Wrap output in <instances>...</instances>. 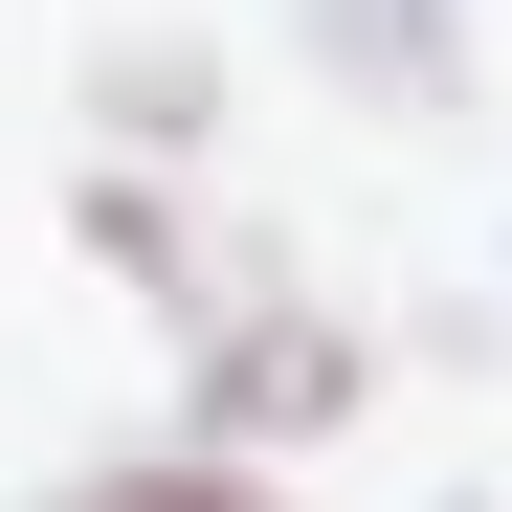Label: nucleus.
<instances>
[{
  "mask_svg": "<svg viewBox=\"0 0 512 512\" xmlns=\"http://www.w3.org/2000/svg\"><path fill=\"white\" fill-rule=\"evenodd\" d=\"M90 245H112L134 290H179V334H245V312H268V268H245V245H201L156 179H112V201H90Z\"/></svg>",
  "mask_w": 512,
  "mask_h": 512,
  "instance_id": "obj_2",
  "label": "nucleus"
},
{
  "mask_svg": "<svg viewBox=\"0 0 512 512\" xmlns=\"http://www.w3.org/2000/svg\"><path fill=\"white\" fill-rule=\"evenodd\" d=\"M67 512H268L245 468H112V490H67Z\"/></svg>",
  "mask_w": 512,
  "mask_h": 512,
  "instance_id": "obj_4",
  "label": "nucleus"
},
{
  "mask_svg": "<svg viewBox=\"0 0 512 512\" xmlns=\"http://www.w3.org/2000/svg\"><path fill=\"white\" fill-rule=\"evenodd\" d=\"M312 45L357 67L379 112H468V0H312Z\"/></svg>",
  "mask_w": 512,
  "mask_h": 512,
  "instance_id": "obj_3",
  "label": "nucleus"
},
{
  "mask_svg": "<svg viewBox=\"0 0 512 512\" xmlns=\"http://www.w3.org/2000/svg\"><path fill=\"white\" fill-rule=\"evenodd\" d=\"M334 401H357V357H334L290 290H268V334H201V423L223 446H290V423H334Z\"/></svg>",
  "mask_w": 512,
  "mask_h": 512,
  "instance_id": "obj_1",
  "label": "nucleus"
}]
</instances>
